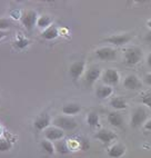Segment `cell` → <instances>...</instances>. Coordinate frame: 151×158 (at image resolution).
Listing matches in <instances>:
<instances>
[{
    "instance_id": "obj_29",
    "label": "cell",
    "mask_w": 151,
    "mask_h": 158,
    "mask_svg": "<svg viewBox=\"0 0 151 158\" xmlns=\"http://www.w3.org/2000/svg\"><path fill=\"white\" fill-rule=\"evenodd\" d=\"M143 128H145V130H148V131H151V119H149V120L145 122V124L143 125Z\"/></svg>"
},
{
    "instance_id": "obj_3",
    "label": "cell",
    "mask_w": 151,
    "mask_h": 158,
    "mask_svg": "<svg viewBox=\"0 0 151 158\" xmlns=\"http://www.w3.org/2000/svg\"><path fill=\"white\" fill-rule=\"evenodd\" d=\"M53 125L62 130H73L78 126L75 119L69 116H59L53 120Z\"/></svg>"
},
{
    "instance_id": "obj_18",
    "label": "cell",
    "mask_w": 151,
    "mask_h": 158,
    "mask_svg": "<svg viewBox=\"0 0 151 158\" xmlns=\"http://www.w3.org/2000/svg\"><path fill=\"white\" fill-rule=\"evenodd\" d=\"M110 106H111L113 109L118 110H122V109H126L128 107V105H127V102L124 100L123 98L121 97H115V98H112L110 100Z\"/></svg>"
},
{
    "instance_id": "obj_14",
    "label": "cell",
    "mask_w": 151,
    "mask_h": 158,
    "mask_svg": "<svg viewBox=\"0 0 151 158\" xmlns=\"http://www.w3.org/2000/svg\"><path fill=\"white\" fill-rule=\"evenodd\" d=\"M126 146L122 144H115L111 146L108 150V155L111 158H120L126 154Z\"/></svg>"
},
{
    "instance_id": "obj_10",
    "label": "cell",
    "mask_w": 151,
    "mask_h": 158,
    "mask_svg": "<svg viewBox=\"0 0 151 158\" xmlns=\"http://www.w3.org/2000/svg\"><path fill=\"white\" fill-rule=\"evenodd\" d=\"M45 136L48 140H50V141L58 140L59 141L61 138H63L64 133H63V130L60 129V128H58V127H50V128H47V130H46V133H45Z\"/></svg>"
},
{
    "instance_id": "obj_17",
    "label": "cell",
    "mask_w": 151,
    "mask_h": 158,
    "mask_svg": "<svg viewBox=\"0 0 151 158\" xmlns=\"http://www.w3.org/2000/svg\"><path fill=\"white\" fill-rule=\"evenodd\" d=\"M113 93L111 86H100V87L96 90V95L97 97L100 99H106L108 97H110Z\"/></svg>"
},
{
    "instance_id": "obj_20",
    "label": "cell",
    "mask_w": 151,
    "mask_h": 158,
    "mask_svg": "<svg viewBox=\"0 0 151 158\" xmlns=\"http://www.w3.org/2000/svg\"><path fill=\"white\" fill-rule=\"evenodd\" d=\"M55 148H56L57 152L60 154V155H67L69 152V147H68L67 143L63 140H59L55 145Z\"/></svg>"
},
{
    "instance_id": "obj_4",
    "label": "cell",
    "mask_w": 151,
    "mask_h": 158,
    "mask_svg": "<svg viewBox=\"0 0 151 158\" xmlns=\"http://www.w3.org/2000/svg\"><path fill=\"white\" fill-rule=\"evenodd\" d=\"M96 56L102 61H115L117 58V50L112 47H101L96 50Z\"/></svg>"
},
{
    "instance_id": "obj_11",
    "label": "cell",
    "mask_w": 151,
    "mask_h": 158,
    "mask_svg": "<svg viewBox=\"0 0 151 158\" xmlns=\"http://www.w3.org/2000/svg\"><path fill=\"white\" fill-rule=\"evenodd\" d=\"M100 76H101V70H100V69H99V68H97V67H92V68H90L89 70L87 71L84 79H86L87 85L91 86V85H93L97 80H98Z\"/></svg>"
},
{
    "instance_id": "obj_6",
    "label": "cell",
    "mask_w": 151,
    "mask_h": 158,
    "mask_svg": "<svg viewBox=\"0 0 151 158\" xmlns=\"http://www.w3.org/2000/svg\"><path fill=\"white\" fill-rule=\"evenodd\" d=\"M21 21H22V25L25 26V28L27 29V30L31 31L34 29L37 21H38V19H37V12L34 11V10L27 11L22 17H21Z\"/></svg>"
},
{
    "instance_id": "obj_28",
    "label": "cell",
    "mask_w": 151,
    "mask_h": 158,
    "mask_svg": "<svg viewBox=\"0 0 151 158\" xmlns=\"http://www.w3.org/2000/svg\"><path fill=\"white\" fill-rule=\"evenodd\" d=\"M145 82L147 84V85L151 86V73H147L145 76Z\"/></svg>"
},
{
    "instance_id": "obj_1",
    "label": "cell",
    "mask_w": 151,
    "mask_h": 158,
    "mask_svg": "<svg viewBox=\"0 0 151 158\" xmlns=\"http://www.w3.org/2000/svg\"><path fill=\"white\" fill-rule=\"evenodd\" d=\"M124 62L128 66H136L142 59V51L138 47H129L123 51Z\"/></svg>"
},
{
    "instance_id": "obj_30",
    "label": "cell",
    "mask_w": 151,
    "mask_h": 158,
    "mask_svg": "<svg viewBox=\"0 0 151 158\" xmlns=\"http://www.w3.org/2000/svg\"><path fill=\"white\" fill-rule=\"evenodd\" d=\"M147 65L151 68V52L147 56Z\"/></svg>"
},
{
    "instance_id": "obj_25",
    "label": "cell",
    "mask_w": 151,
    "mask_h": 158,
    "mask_svg": "<svg viewBox=\"0 0 151 158\" xmlns=\"http://www.w3.org/2000/svg\"><path fill=\"white\" fill-rule=\"evenodd\" d=\"M28 45H29V40L27 38H23V37H19L17 39V41L14 43L16 48L18 49H25Z\"/></svg>"
},
{
    "instance_id": "obj_2",
    "label": "cell",
    "mask_w": 151,
    "mask_h": 158,
    "mask_svg": "<svg viewBox=\"0 0 151 158\" xmlns=\"http://www.w3.org/2000/svg\"><path fill=\"white\" fill-rule=\"evenodd\" d=\"M147 118H148L147 110L142 106H139V107L134 108L133 111H132L131 119H130V125H131L132 128H140L141 126H143L145 124Z\"/></svg>"
},
{
    "instance_id": "obj_19",
    "label": "cell",
    "mask_w": 151,
    "mask_h": 158,
    "mask_svg": "<svg viewBox=\"0 0 151 158\" xmlns=\"http://www.w3.org/2000/svg\"><path fill=\"white\" fill-rule=\"evenodd\" d=\"M59 35L58 32V29L56 27H49V28L46 29L41 34V37L43 39H47V40H52L55 38H57Z\"/></svg>"
},
{
    "instance_id": "obj_21",
    "label": "cell",
    "mask_w": 151,
    "mask_h": 158,
    "mask_svg": "<svg viewBox=\"0 0 151 158\" xmlns=\"http://www.w3.org/2000/svg\"><path fill=\"white\" fill-rule=\"evenodd\" d=\"M41 148L47 152L48 155H53V154H55V150H56L55 145H52V143H51L50 140H48V139L47 140L41 141Z\"/></svg>"
},
{
    "instance_id": "obj_8",
    "label": "cell",
    "mask_w": 151,
    "mask_h": 158,
    "mask_svg": "<svg viewBox=\"0 0 151 158\" xmlns=\"http://www.w3.org/2000/svg\"><path fill=\"white\" fill-rule=\"evenodd\" d=\"M132 36L130 34H120V35H113L108 38H106V41H108L111 45L115 46H123L128 44L131 40Z\"/></svg>"
},
{
    "instance_id": "obj_22",
    "label": "cell",
    "mask_w": 151,
    "mask_h": 158,
    "mask_svg": "<svg viewBox=\"0 0 151 158\" xmlns=\"http://www.w3.org/2000/svg\"><path fill=\"white\" fill-rule=\"evenodd\" d=\"M140 102L151 109V90H147L140 96Z\"/></svg>"
},
{
    "instance_id": "obj_9",
    "label": "cell",
    "mask_w": 151,
    "mask_h": 158,
    "mask_svg": "<svg viewBox=\"0 0 151 158\" xmlns=\"http://www.w3.org/2000/svg\"><path fill=\"white\" fill-rule=\"evenodd\" d=\"M96 138L98 139V140H100L102 144L109 145L117 138V135H116L113 131H111V130L100 129L98 133L96 134Z\"/></svg>"
},
{
    "instance_id": "obj_23",
    "label": "cell",
    "mask_w": 151,
    "mask_h": 158,
    "mask_svg": "<svg viewBox=\"0 0 151 158\" xmlns=\"http://www.w3.org/2000/svg\"><path fill=\"white\" fill-rule=\"evenodd\" d=\"M87 123L91 127H97L99 125V116L97 113H90L87 117Z\"/></svg>"
},
{
    "instance_id": "obj_5",
    "label": "cell",
    "mask_w": 151,
    "mask_h": 158,
    "mask_svg": "<svg viewBox=\"0 0 151 158\" xmlns=\"http://www.w3.org/2000/svg\"><path fill=\"white\" fill-rule=\"evenodd\" d=\"M102 80L107 86H116L120 80V75L115 69H107L102 75Z\"/></svg>"
},
{
    "instance_id": "obj_15",
    "label": "cell",
    "mask_w": 151,
    "mask_h": 158,
    "mask_svg": "<svg viewBox=\"0 0 151 158\" xmlns=\"http://www.w3.org/2000/svg\"><path fill=\"white\" fill-rule=\"evenodd\" d=\"M49 125H50V117H49V115H46L45 114V115H41L35 120L34 127L38 131H40V130L47 129L49 127Z\"/></svg>"
},
{
    "instance_id": "obj_16",
    "label": "cell",
    "mask_w": 151,
    "mask_h": 158,
    "mask_svg": "<svg viewBox=\"0 0 151 158\" xmlns=\"http://www.w3.org/2000/svg\"><path fill=\"white\" fill-rule=\"evenodd\" d=\"M80 110H81L80 105L76 104V102H70V104H67L66 106L62 107V113H63L66 116L77 115V114L80 113Z\"/></svg>"
},
{
    "instance_id": "obj_31",
    "label": "cell",
    "mask_w": 151,
    "mask_h": 158,
    "mask_svg": "<svg viewBox=\"0 0 151 158\" xmlns=\"http://www.w3.org/2000/svg\"><path fill=\"white\" fill-rule=\"evenodd\" d=\"M145 40H147L148 43H151V31L147 34V36H145Z\"/></svg>"
},
{
    "instance_id": "obj_27",
    "label": "cell",
    "mask_w": 151,
    "mask_h": 158,
    "mask_svg": "<svg viewBox=\"0 0 151 158\" xmlns=\"http://www.w3.org/2000/svg\"><path fill=\"white\" fill-rule=\"evenodd\" d=\"M10 27V21L8 19H3L1 18L0 19V30H3V29H7Z\"/></svg>"
},
{
    "instance_id": "obj_32",
    "label": "cell",
    "mask_w": 151,
    "mask_h": 158,
    "mask_svg": "<svg viewBox=\"0 0 151 158\" xmlns=\"http://www.w3.org/2000/svg\"><path fill=\"white\" fill-rule=\"evenodd\" d=\"M147 26H148L149 28L151 29V19H149L148 21H147Z\"/></svg>"
},
{
    "instance_id": "obj_26",
    "label": "cell",
    "mask_w": 151,
    "mask_h": 158,
    "mask_svg": "<svg viewBox=\"0 0 151 158\" xmlns=\"http://www.w3.org/2000/svg\"><path fill=\"white\" fill-rule=\"evenodd\" d=\"M10 147H11V145L9 144L8 141L5 139H0V152H7L10 149Z\"/></svg>"
},
{
    "instance_id": "obj_13",
    "label": "cell",
    "mask_w": 151,
    "mask_h": 158,
    "mask_svg": "<svg viewBox=\"0 0 151 158\" xmlns=\"http://www.w3.org/2000/svg\"><path fill=\"white\" fill-rule=\"evenodd\" d=\"M108 122L111 126L117 128H120L123 126V117L119 111H112L108 115Z\"/></svg>"
},
{
    "instance_id": "obj_33",
    "label": "cell",
    "mask_w": 151,
    "mask_h": 158,
    "mask_svg": "<svg viewBox=\"0 0 151 158\" xmlns=\"http://www.w3.org/2000/svg\"><path fill=\"white\" fill-rule=\"evenodd\" d=\"M3 36H5V32H3L2 30H0V39H1V38H2Z\"/></svg>"
},
{
    "instance_id": "obj_12",
    "label": "cell",
    "mask_w": 151,
    "mask_h": 158,
    "mask_svg": "<svg viewBox=\"0 0 151 158\" xmlns=\"http://www.w3.org/2000/svg\"><path fill=\"white\" fill-rule=\"evenodd\" d=\"M84 61H76L70 66L69 73L73 79H78L84 73Z\"/></svg>"
},
{
    "instance_id": "obj_34",
    "label": "cell",
    "mask_w": 151,
    "mask_h": 158,
    "mask_svg": "<svg viewBox=\"0 0 151 158\" xmlns=\"http://www.w3.org/2000/svg\"><path fill=\"white\" fill-rule=\"evenodd\" d=\"M0 134H1V130H0Z\"/></svg>"
},
{
    "instance_id": "obj_24",
    "label": "cell",
    "mask_w": 151,
    "mask_h": 158,
    "mask_svg": "<svg viewBox=\"0 0 151 158\" xmlns=\"http://www.w3.org/2000/svg\"><path fill=\"white\" fill-rule=\"evenodd\" d=\"M50 23H51V19L48 16H41L40 18H38V21H37V26L39 28H49Z\"/></svg>"
},
{
    "instance_id": "obj_7",
    "label": "cell",
    "mask_w": 151,
    "mask_h": 158,
    "mask_svg": "<svg viewBox=\"0 0 151 158\" xmlns=\"http://www.w3.org/2000/svg\"><path fill=\"white\" fill-rule=\"evenodd\" d=\"M123 87L129 90H138L142 88V82L136 75H129L123 80Z\"/></svg>"
}]
</instances>
